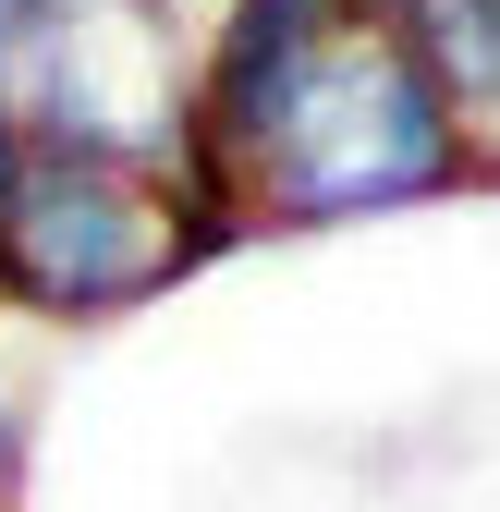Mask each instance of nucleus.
<instances>
[{"label":"nucleus","mask_w":500,"mask_h":512,"mask_svg":"<svg viewBox=\"0 0 500 512\" xmlns=\"http://www.w3.org/2000/svg\"><path fill=\"white\" fill-rule=\"evenodd\" d=\"M208 183L244 208V232H342V220H391L427 196H464L476 147L440 110L427 61L379 0L318 25V49L208 147Z\"/></svg>","instance_id":"obj_1"},{"label":"nucleus","mask_w":500,"mask_h":512,"mask_svg":"<svg viewBox=\"0 0 500 512\" xmlns=\"http://www.w3.org/2000/svg\"><path fill=\"white\" fill-rule=\"evenodd\" d=\"M232 244H257V232L196 171H135L98 147H25V171L0 183V305L49 317V330L135 317L147 293L196 281Z\"/></svg>","instance_id":"obj_2"},{"label":"nucleus","mask_w":500,"mask_h":512,"mask_svg":"<svg viewBox=\"0 0 500 512\" xmlns=\"http://www.w3.org/2000/svg\"><path fill=\"white\" fill-rule=\"evenodd\" d=\"M0 86H13L37 147L196 171V25H171L159 0H37Z\"/></svg>","instance_id":"obj_3"},{"label":"nucleus","mask_w":500,"mask_h":512,"mask_svg":"<svg viewBox=\"0 0 500 512\" xmlns=\"http://www.w3.org/2000/svg\"><path fill=\"white\" fill-rule=\"evenodd\" d=\"M379 13L427 61V86H440V110L464 122L476 171H500V0H379Z\"/></svg>","instance_id":"obj_4"},{"label":"nucleus","mask_w":500,"mask_h":512,"mask_svg":"<svg viewBox=\"0 0 500 512\" xmlns=\"http://www.w3.org/2000/svg\"><path fill=\"white\" fill-rule=\"evenodd\" d=\"M13 500H25V403L0 391V512H13Z\"/></svg>","instance_id":"obj_5"},{"label":"nucleus","mask_w":500,"mask_h":512,"mask_svg":"<svg viewBox=\"0 0 500 512\" xmlns=\"http://www.w3.org/2000/svg\"><path fill=\"white\" fill-rule=\"evenodd\" d=\"M25 147H37V135H25V110H13V86H0V183L25 171Z\"/></svg>","instance_id":"obj_6"},{"label":"nucleus","mask_w":500,"mask_h":512,"mask_svg":"<svg viewBox=\"0 0 500 512\" xmlns=\"http://www.w3.org/2000/svg\"><path fill=\"white\" fill-rule=\"evenodd\" d=\"M159 13H171V25H196V37H208V13H220V0H159Z\"/></svg>","instance_id":"obj_7"}]
</instances>
